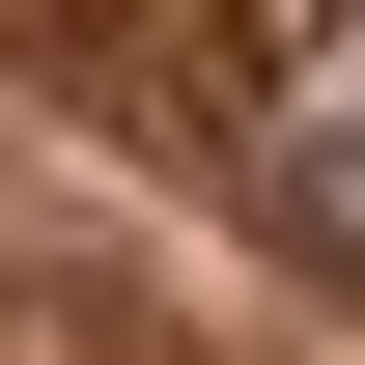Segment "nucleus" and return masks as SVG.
Wrapping results in <instances>:
<instances>
[{
  "label": "nucleus",
  "instance_id": "1",
  "mask_svg": "<svg viewBox=\"0 0 365 365\" xmlns=\"http://www.w3.org/2000/svg\"><path fill=\"white\" fill-rule=\"evenodd\" d=\"M253 197H281L309 253H365V0L281 29V85H253Z\"/></svg>",
  "mask_w": 365,
  "mask_h": 365
}]
</instances>
